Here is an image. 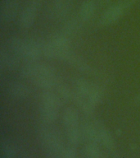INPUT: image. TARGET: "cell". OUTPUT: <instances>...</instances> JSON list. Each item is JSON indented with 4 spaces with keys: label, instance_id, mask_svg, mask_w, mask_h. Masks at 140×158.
Listing matches in <instances>:
<instances>
[{
    "label": "cell",
    "instance_id": "6da1fadb",
    "mask_svg": "<svg viewBox=\"0 0 140 158\" xmlns=\"http://www.w3.org/2000/svg\"><path fill=\"white\" fill-rule=\"evenodd\" d=\"M62 104L56 95L50 90L44 91L40 98V115L45 123H52L56 119L58 110Z\"/></svg>",
    "mask_w": 140,
    "mask_h": 158
},
{
    "label": "cell",
    "instance_id": "7a4b0ae2",
    "mask_svg": "<svg viewBox=\"0 0 140 158\" xmlns=\"http://www.w3.org/2000/svg\"><path fill=\"white\" fill-rule=\"evenodd\" d=\"M34 84L44 91L51 90L55 86L57 77L53 67L44 63H39L36 73L31 80Z\"/></svg>",
    "mask_w": 140,
    "mask_h": 158
},
{
    "label": "cell",
    "instance_id": "3957f363",
    "mask_svg": "<svg viewBox=\"0 0 140 158\" xmlns=\"http://www.w3.org/2000/svg\"><path fill=\"white\" fill-rule=\"evenodd\" d=\"M55 48L56 54V59L66 61L72 52L71 51V42L68 36L63 33L54 35L49 40Z\"/></svg>",
    "mask_w": 140,
    "mask_h": 158
},
{
    "label": "cell",
    "instance_id": "277c9868",
    "mask_svg": "<svg viewBox=\"0 0 140 158\" xmlns=\"http://www.w3.org/2000/svg\"><path fill=\"white\" fill-rule=\"evenodd\" d=\"M128 7V2H119L110 7L103 12L99 21V24L103 27H106L115 22L122 17Z\"/></svg>",
    "mask_w": 140,
    "mask_h": 158
},
{
    "label": "cell",
    "instance_id": "5b68a950",
    "mask_svg": "<svg viewBox=\"0 0 140 158\" xmlns=\"http://www.w3.org/2000/svg\"><path fill=\"white\" fill-rule=\"evenodd\" d=\"M43 45L44 44L37 40H25L22 59L27 62H36L43 54Z\"/></svg>",
    "mask_w": 140,
    "mask_h": 158
},
{
    "label": "cell",
    "instance_id": "8992f818",
    "mask_svg": "<svg viewBox=\"0 0 140 158\" xmlns=\"http://www.w3.org/2000/svg\"><path fill=\"white\" fill-rule=\"evenodd\" d=\"M38 9H39L38 2H33L22 11L20 17V25L22 28L28 29L34 24Z\"/></svg>",
    "mask_w": 140,
    "mask_h": 158
},
{
    "label": "cell",
    "instance_id": "52a82bcc",
    "mask_svg": "<svg viewBox=\"0 0 140 158\" xmlns=\"http://www.w3.org/2000/svg\"><path fill=\"white\" fill-rule=\"evenodd\" d=\"M18 12V4L15 0H3L0 6V18L10 22L16 18Z\"/></svg>",
    "mask_w": 140,
    "mask_h": 158
},
{
    "label": "cell",
    "instance_id": "ba28073f",
    "mask_svg": "<svg viewBox=\"0 0 140 158\" xmlns=\"http://www.w3.org/2000/svg\"><path fill=\"white\" fill-rule=\"evenodd\" d=\"M20 64V58L11 50L1 49L0 52V64L2 68L8 70L17 69Z\"/></svg>",
    "mask_w": 140,
    "mask_h": 158
},
{
    "label": "cell",
    "instance_id": "9c48e42d",
    "mask_svg": "<svg viewBox=\"0 0 140 158\" xmlns=\"http://www.w3.org/2000/svg\"><path fill=\"white\" fill-rule=\"evenodd\" d=\"M8 93L16 99L27 98L30 94V89L27 85L21 81H12L8 86Z\"/></svg>",
    "mask_w": 140,
    "mask_h": 158
},
{
    "label": "cell",
    "instance_id": "30bf717a",
    "mask_svg": "<svg viewBox=\"0 0 140 158\" xmlns=\"http://www.w3.org/2000/svg\"><path fill=\"white\" fill-rule=\"evenodd\" d=\"M71 0H55L52 5V10L57 19H64L68 16L71 10Z\"/></svg>",
    "mask_w": 140,
    "mask_h": 158
},
{
    "label": "cell",
    "instance_id": "8fae6325",
    "mask_svg": "<svg viewBox=\"0 0 140 158\" xmlns=\"http://www.w3.org/2000/svg\"><path fill=\"white\" fill-rule=\"evenodd\" d=\"M62 119H63L64 125L66 126V128H68L69 129L77 128L79 123L78 111L76 110L74 107H67L64 110Z\"/></svg>",
    "mask_w": 140,
    "mask_h": 158
},
{
    "label": "cell",
    "instance_id": "7c38bea8",
    "mask_svg": "<svg viewBox=\"0 0 140 158\" xmlns=\"http://www.w3.org/2000/svg\"><path fill=\"white\" fill-rule=\"evenodd\" d=\"M93 83H91L85 79L77 78L73 81V92L88 99V94L93 87Z\"/></svg>",
    "mask_w": 140,
    "mask_h": 158
},
{
    "label": "cell",
    "instance_id": "4fadbf2b",
    "mask_svg": "<svg viewBox=\"0 0 140 158\" xmlns=\"http://www.w3.org/2000/svg\"><path fill=\"white\" fill-rule=\"evenodd\" d=\"M96 12V3L93 0H88L83 2L80 8V18L84 22H88L93 17Z\"/></svg>",
    "mask_w": 140,
    "mask_h": 158
},
{
    "label": "cell",
    "instance_id": "5bb4252c",
    "mask_svg": "<svg viewBox=\"0 0 140 158\" xmlns=\"http://www.w3.org/2000/svg\"><path fill=\"white\" fill-rule=\"evenodd\" d=\"M54 87L56 88V95L58 96L62 103L68 102L73 97V91H71V88L66 83H64L63 81H59L57 79V81Z\"/></svg>",
    "mask_w": 140,
    "mask_h": 158
},
{
    "label": "cell",
    "instance_id": "9a60e30c",
    "mask_svg": "<svg viewBox=\"0 0 140 158\" xmlns=\"http://www.w3.org/2000/svg\"><path fill=\"white\" fill-rule=\"evenodd\" d=\"M25 42V40L21 39L18 37H12L8 40V48L12 53H14L20 59H22L24 54Z\"/></svg>",
    "mask_w": 140,
    "mask_h": 158
},
{
    "label": "cell",
    "instance_id": "2e32d148",
    "mask_svg": "<svg viewBox=\"0 0 140 158\" xmlns=\"http://www.w3.org/2000/svg\"><path fill=\"white\" fill-rule=\"evenodd\" d=\"M66 62H68L69 64H71L72 66L76 68L80 71L86 73H91L93 72V69L88 64H86L83 59L76 54H74L73 53H71Z\"/></svg>",
    "mask_w": 140,
    "mask_h": 158
},
{
    "label": "cell",
    "instance_id": "e0dca14e",
    "mask_svg": "<svg viewBox=\"0 0 140 158\" xmlns=\"http://www.w3.org/2000/svg\"><path fill=\"white\" fill-rule=\"evenodd\" d=\"M38 64L39 63H37V62H28L26 64H25L24 66H22V68L21 69V72H20L21 76L23 78L32 80L34 74L36 73Z\"/></svg>",
    "mask_w": 140,
    "mask_h": 158
},
{
    "label": "cell",
    "instance_id": "ac0fdd59",
    "mask_svg": "<svg viewBox=\"0 0 140 158\" xmlns=\"http://www.w3.org/2000/svg\"><path fill=\"white\" fill-rule=\"evenodd\" d=\"M80 22L76 19H71L65 23L62 30V33L66 35H72L76 34L80 28Z\"/></svg>",
    "mask_w": 140,
    "mask_h": 158
},
{
    "label": "cell",
    "instance_id": "d6986e66",
    "mask_svg": "<svg viewBox=\"0 0 140 158\" xmlns=\"http://www.w3.org/2000/svg\"><path fill=\"white\" fill-rule=\"evenodd\" d=\"M87 152L92 157H95L98 155V149L94 146H88L87 148Z\"/></svg>",
    "mask_w": 140,
    "mask_h": 158
},
{
    "label": "cell",
    "instance_id": "ffe728a7",
    "mask_svg": "<svg viewBox=\"0 0 140 158\" xmlns=\"http://www.w3.org/2000/svg\"><path fill=\"white\" fill-rule=\"evenodd\" d=\"M103 2H108V1H109V0H103Z\"/></svg>",
    "mask_w": 140,
    "mask_h": 158
},
{
    "label": "cell",
    "instance_id": "44dd1931",
    "mask_svg": "<svg viewBox=\"0 0 140 158\" xmlns=\"http://www.w3.org/2000/svg\"><path fill=\"white\" fill-rule=\"evenodd\" d=\"M34 2H37V0H34Z\"/></svg>",
    "mask_w": 140,
    "mask_h": 158
}]
</instances>
